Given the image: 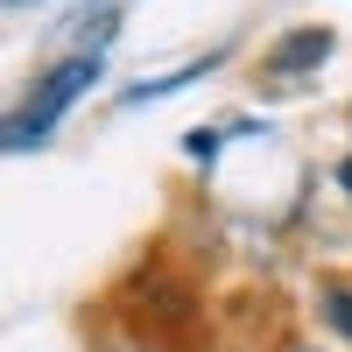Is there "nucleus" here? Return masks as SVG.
I'll list each match as a JSON object with an SVG mask.
<instances>
[{
    "mask_svg": "<svg viewBox=\"0 0 352 352\" xmlns=\"http://www.w3.org/2000/svg\"><path fill=\"white\" fill-rule=\"evenodd\" d=\"M92 78H99V50H92V56H64L56 71H43V85L28 92V106L8 120V148H14V155H21V148H36V141H43V134L78 106V92H85Z\"/></svg>",
    "mask_w": 352,
    "mask_h": 352,
    "instance_id": "obj_1",
    "label": "nucleus"
},
{
    "mask_svg": "<svg viewBox=\"0 0 352 352\" xmlns=\"http://www.w3.org/2000/svg\"><path fill=\"white\" fill-rule=\"evenodd\" d=\"M338 176H345V190H352V162H345V169H338Z\"/></svg>",
    "mask_w": 352,
    "mask_h": 352,
    "instance_id": "obj_5",
    "label": "nucleus"
},
{
    "mask_svg": "<svg viewBox=\"0 0 352 352\" xmlns=\"http://www.w3.org/2000/svg\"><path fill=\"white\" fill-rule=\"evenodd\" d=\"M324 56H331V36H324V28H303V36H289V43H275V50H268V71H275V78H289V71L324 64Z\"/></svg>",
    "mask_w": 352,
    "mask_h": 352,
    "instance_id": "obj_2",
    "label": "nucleus"
},
{
    "mask_svg": "<svg viewBox=\"0 0 352 352\" xmlns=\"http://www.w3.org/2000/svg\"><path fill=\"white\" fill-rule=\"evenodd\" d=\"M317 310H324V324L352 345V282H317Z\"/></svg>",
    "mask_w": 352,
    "mask_h": 352,
    "instance_id": "obj_3",
    "label": "nucleus"
},
{
    "mask_svg": "<svg viewBox=\"0 0 352 352\" xmlns=\"http://www.w3.org/2000/svg\"><path fill=\"white\" fill-rule=\"evenodd\" d=\"M184 148H190L197 162H212V148H219V134H212V127H190V134H184Z\"/></svg>",
    "mask_w": 352,
    "mask_h": 352,
    "instance_id": "obj_4",
    "label": "nucleus"
}]
</instances>
